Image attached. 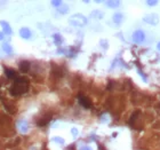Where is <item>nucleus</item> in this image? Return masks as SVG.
I'll list each match as a JSON object with an SVG mask.
<instances>
[{"instance_id":"4be33fe9","label":"nucleus","mask_w":160,"mask_h":150,"mask_svg":"<svg viewBox=\"0 0 160 150\" xmlns=\"http://www.w3.org/2000/svg\"><path fill=\"white\" fill-rule=\"evenodd\" d=\"M71 132H72V134L74 135V136H76V135H78V131L76 128H72V131H71Z\"/></svg>"},{"instance_id":"412c9836","label":"nucleus","mask_w":160,"mask_h":150,"mask_svg":"<svg viewBox=\"0 0 160 150\" xmlns=\"http://www.w3.org/2000/svg\"><path fill=\"white\" fill-rule=\"evenodd\" d=\"M79 150H92V148H90L89 145H83Z\"/></svg>"},{"instance_id":"f8f14e48","label":"nucleus","mask_w":160,"mask_h":150,"mask_svg":"<svg viewBox=\"0 0 160 150\" xmlns=\"http://www.w3.org/2000/svg\"><path fill=\"white\" fill-rule=\"evenodd\" d=\"M106 5H108L109 8H117L120 5V1H118V0H109V1H106Z\"/></svg>"},{"instance_id":"f03ea898","label":"nucleus","mask_w":160,"mask_h":150,"mask_svg":"<svg viewBox=\"0 0 160 150\" xmlns=\"http://www.w3.org/2000/svg\"><path fill=\"white\" fill-rule=\"evenodd\" d=\"M70 24L74 26H85L87 24V18L83 14H76L70 18Z\"/></svg>"},{"instance_id":"f3484780","label":"nucleus","mask_w":160,"mask_h":150,"mask_svg":"<svg viewBox=\"0 0 160 150\" xmlns=\"http://www.w3.org/2000/svg\"><path fill=\"white\" fill-rule=\"evenodd\" d=\"M54 42L60 45V44L62 42V37H61V35H57V33L56 35H54Z\"/></svg>"},{"instance_id":"f257e3e1","label":"nucleus","mask_w":160,"mask_h":150,"mask_svg":"<svg viewBox=\"0 0 160 150\" xmlns=\"http://www.w3.org/2000/svg\"><path fill=\"white\" fill-rule=\"evenodd\" d=\"M29 89V80L26 78H16L14 84L11 87V95H21L28 92Z\"/></svg>"},{"instance_id":"5701e85b","label":"nucleus","mask_w":160,"mask_h":150,"mask_svg":"<svg viewBox=\"0 0 160 150\" xmlns=\"http://www.w3.org/2000/svg\"><path fill=\"white\" fill-rule=\"evenodd\" d=\"M157 48H158V51L160 52V42H158V45H157Z\"/></svg>"},{"instance_id":"9d476101","label":"nucleus","mask_w":160,"mask_h":150,"mask_svg":"<svg viewBox=\"0 0 160 150\" xmlns=\"http://www.w3.org/2000/svg\"><path fill=\"white\" fill-rule=\"evenodd\" d=\"M30 69V62H28V61H22L20 63V70H21L22 72H28V70Z\"/></svg>"},{"instance_id":"2eb2a0df","label":"nucleus","mask_w":160,"mask_h":150,"mask_svg":"<svg viewBox=\"0 0 160 150\" xmlns=\"http://www.w3.org/2000/svg\"><path fill=\"white\" fill-rule=\"evenodd\" d=\"M2 49H4L7 54H9V55L13 54V48L9 46V44H4V45H2Z\"/></svg>"},{"instance_id":"b1692460","label":"nucleus","mask_w":160,"mask_h":150,"mask_svg":"<svg viewBox=\"0 0 160 150\" xmlns=\"http://www.w3.org/2000/svg\"><path fill=\"white\" fill-rule=\"evenodd\" d=\"M4 39V36H2V33H0V40H2Z\"/></svg>"},{"instance_id":"20e7f679","label":"nucleus","mask_w":160,"mask_h":150,"mask_svg":"<svg viewBox=\"0 0 160 150\" xmlns=\"http://www.w3.org/2000/svg\"><path fill=\"white\" fill-rule=\"evenodd\" d=\"M132 39H133V42L135 44H142V42H144L145 40L144 31H142V30H136V31H134L133 36H132Z\"/></svg>"},{"instance_id":"6ab92c4d","label":"nucleus","mask_w":160,"mask_h":150,"mask_svg":"<svg viewBox=\"0 0 160 150\" xmlns=\"http://www.w3.org/2000/svg\"><path fill=\"white\" fill-rule=\"evenodd\" d=\"M52 5H54L55 7H60V6L62 5V1H52Z\"/></svg>"},{"instance_id":"aec40b11","label":"nucleus","mask_w":160,"mask_h":150,"mask_svg":"<svg viewBox=\"0 0 160 150\" xmlns=\"http://www.w3.org/2000/svg\"><path fill=\"white\" fill-rule=\"evenodd\" d=\"M53 141H55V142H58V143H64V140L63 139H60V138H54Z\"/></svg>"},{"instance_id":"1a4fd4ad","label":"nucleus","mask_w":160,"mask_h":150,"mask_svg":"<svg viewBox=\"0 0 160 150\" xmlns=\"http://www.w3.org/2000/svg\"><path fill=\"white\" fill-rule=\"evenodd\" d=\"M112 20H113V22L116 24H120L121 22L124 21V15L121 13H116L113 15V17H112Z\"/></svg>"},{"instance_id":"6e6552de","label":"nucleus","mask_w":160,"mask_h":150,"mask_svg":"<svg viewBox=\"0 0 160 150\" xmlns=\"http://www.w3.org/2000/svg\"><path fill=\"white\" fill-rule=\"evenodd\" d=\"M0 24L2 25V30H4V32H5L6 35H11V33H13V31H11V26H9V24H8L7 22L1 21V22H0Z\"/></svg>"},{"instance_id":"ddd939ff","label":"nucleus","mask_w":160,"mask_h":150,"mask_svg":"<svg viewBox=\"0 0 160 150\" xmlns=\"http://www.w3.org/2000/svg\"><path fill=\"white\" fill-rule=\"evenodd\" d=\"M90 16H92L93 18H97V20H101V18H102V17L104 16V14H103V12H101V11H94V12H92Z\"/></svg>"},{"instance_id":"0eeeda50","label":"nucleus","mask_w":160,"mask_h":150,"mask_svg":"<svg viewBox=\"0 0 160 150\" xmlns=\"http://www.w3.org/2000/svg\"><path fill=\"white\" fill-rule=\"evenodd\" d=\"M20 35H21V37L22 38H24V39L31 38V31H30L28 28H22L21 31H20Z\"/></svg>"},{"instance_id":"423d86ee","label":"nucleus","mask_w":160,"mask_h":150,"mask_svg":"<svg viewBox=\"0 0 160 150\" xmlns=\"http://www.w3.org/2000/svg\"><path fill=\"white\" fill-rule=\"evenodd\" d=\"M17 127H18V129L21 131L22 133H26L29 131V124L26 123L25 120H20L17 123Z\"/></svg>"},{"instance_id":"dca6fc26","label":"nucleus","mask_w":160,"mask_h":150,"mask_svg":"<svg viewBox=\"0 0 160 150\" xmlns=\"http://www.w3.org/2000/svg\"><path fill=\"white\" fill-rule=\"evenodd\" d=\"M57 11L60 12V13H61V14H67V12H69V7H67V6H60V7H58V8H57Z\"/></svg>"},{"instance_id":"39448f33","label":"nucleus","mask_w":160,"mask_h":150,"mask_svg":"<svg viewBox=\"0 0 160 150\" xmlns=\"http://www.w3.org/2000/svg\"><path fill=\"white\" fill-rule=\"evenodd\" d=\"M79 103L83 105V108H90L92 107V102H90V100L86 96H83V95H79Z\"/></svg>"},{"instance_id":"4468645a","label":"nucleus","mask_w":160,"mask_h":150,"mask_svg":"<svg viewBox=\"0 0 160 150\" xmlns=\"http://www.w3.org/2000/svg\"><path fill=\"white\" fill-rule=\"evenodd\" d=\"M139 114H141V112H139V110H137V111H135L134 114L132 115V117H130V120H129V124H130V125H134V123H135V122H136V120H137V117H139Z\"/></svg>"},{"instance_id":"a211bd4d","label":"nucleus","mask_w":160,"mask_h":150,"mask_svg":"<svg viewBox=\"0 0 160 150\" xmlns=\"http://www.w3.org/2000/svg\"><path fill=\"white\" fill-rule=\"evenodd\" d=\"M157 4H158L157 0H148V1H146V5L148 6H155Z\"/></svg>"},{"instance_id":"9b49d317","label":"nucleus","mask_w":160,"mask_h":150,"mask_svg":"<svg viewBox=\"0 0 160 150\" xmlns=\"http://www.w3.org/2000/svg\"><path fill=\"white\" fill-rule=\"evenodd\" d=\"M5 72H6V75H7V77L9 78V79H16V78H17V73H16L13 69H8V68H6Z\"/></svg>"},{"instance_id":"7ed1b4c3","label":"nucleus","mask_w":160,"mask_h":150,"mask_svg":"<svg viewBox=\"0 0 160 150\" xmlns=\"http://www.w3.org/2000/svg\"><path fill=\"white\" fill-rule=\"evenodd\" d=\"M143 21L145 23H148V24H151V25H157L159 23V16L157 15V14H155V13L148 14V15H145L143 17Z\"/></svg>"}]
</instances>
